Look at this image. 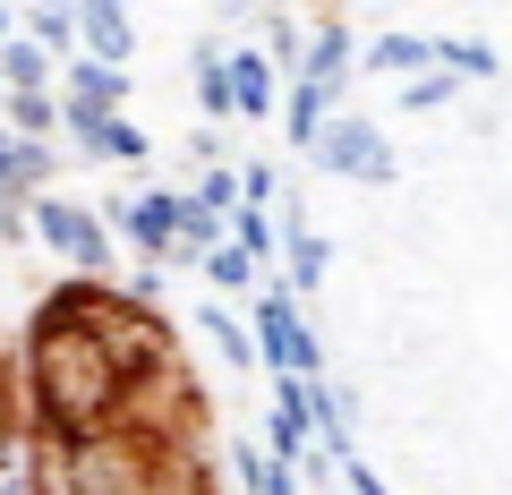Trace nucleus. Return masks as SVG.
I'll list each match as a JSON object with an SVG mask.
<instances>
[{
  "instance_id": "1",
  "label": "nucleus",
  "mask_w": 512,
  "mask_h": 495,
  "mask_svg": "<svg viewBox=\"0 0 512 495\" xmlns=\"http://www.w3.org/2000/svg\"><path fill=\"white\" fill-rule=\"evenodd\" d=\"M26 495H222L205 385L146 299L69 282L35 308Z\"/></svg>"
}]
</instances>
